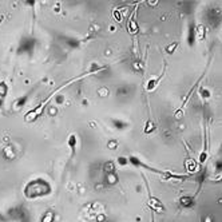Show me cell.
Instances as JSON below:
<instances>
[{
  "label": "cell",
  "instance_id": "2",
  "mask_svg": "<svg viewBox=\"0 0 222 222\" xmlns=\"http://www.w3.org/2000/svg\"><path fill=\"white\" fill-rule=\"evenodd\" d=\"M177 47H178V43H171L170 46L167 47V52H169V54H173V52L175 51V48H177Z\"/></svg>",
  "mask_w": 222,
  "mask_h": 222
},
{
  "label": "cell",
  "instance_id": "1",
  "mask_svg": "<svg viewBox=\"0 0 222 222\" xmlns=\"http://www.w3.org/2000/svg\"><path fill=\"white\" fill-rule=\"evenodd\" d=\"M201 96L203 98V99H209V98H210V91H209L207 88H202L201 90Z\"/></svg>",
  "mask_w": 222,
  "mask_h": 222
}]
</instances>
